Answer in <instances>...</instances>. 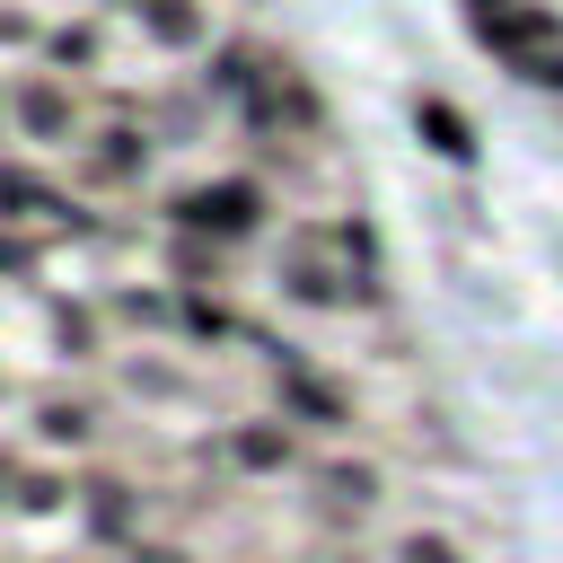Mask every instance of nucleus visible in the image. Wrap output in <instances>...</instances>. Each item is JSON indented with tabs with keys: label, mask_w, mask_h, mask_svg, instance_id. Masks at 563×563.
Instances as JSON below:
<instances>
[{
	"label": "nucleus",
	"mask_w": 563,
	"mask_h": 563,
	"mask_svg": "<svg viewBox=\"0 0 563 563\" xmlns=\"http://www.w3.org/2000/svg\"><path fill=\"white\" fill-rule=\"evenodd\" d=\"M255 211H264V194H255V185H211V194H194V202H185V229L246 238V229H255Z\"/></svg>",
	"instance_id": "f257e3e1"
},
{
	"label": "nucleus",
	"mask_w": 563,
	"mask_h": 563,
	"mask_svg": "<svg viewBox=\"0 0 563 563\" xmlns=\"http://www.w3.org/2000/svg\"><path fill=\"white\" fill-rule=\"evenodd\" d=\"M396 563H457V554H449V545H431V537H413V545H405Z\"/></svg>",
	"instance_id": "f03ea898"
}]
</instances>
